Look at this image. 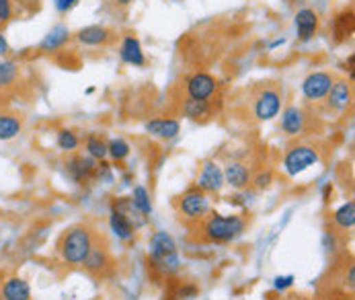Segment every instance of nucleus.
Listing matches in <instances>:
<instances>
[{"label":"nucleus","mask_w":355,"mask_h":300,"mask_svg":"<svg viewBox=\"0 0 355 300\" xmlns=\"http://www.w3.org/2000/svg\"><path fill=\"white\" fill-rule=\"evenodd\" d=\"M255 185H257V189H267L269 185H271V181H273V173L271 171H261L255 179H251Z\"/></svg>","instance_id":"obj_33"},{"label":"nucleus","mask_w":355,"mask_h":300,"mask_svg":"<svg viewBox=\"0 0 355 300\" xmlns=\"http://www.w3.org/2000/svg\"><path fill=\"white\" fill-rule=\"evenodd\" d=\"M130 144L124 140V138H113L109 144H107V154L113 159V161H124V159H128L130 157Z\"/></svg>","instance_id":"obj_28"},{"label":"nucleus","mask_w":355,"mask_h":300,"mask_svg":"<svg viewBox=\"0 0 355 300\" xmlns=\"http://www.w3.org/2000/svg\"><path fill=\"white\" fill-rule=\"evenodd\" d=\"M282 109V91L275 86H265L255 95L253 101V113L259 122H269L277 117Z\"/></svg>","instance_id":"obj_6"},{"label":"nucleus","mask_w":355,"mask_h":300,"mask_svg":"<svg viewBox=\"0 0 355 300\" xmlns=\"http://www.w3.org/2000/svg\"><path fill=\"white\" fill-rule=\"evenodd\" d=\"M115 2H119V4H124V6H128V4H132L134 0H115Z\"/></svg>","instance_id":"obj_40"},{"label":"nucleus","mask_w":355,"mask_h":300,"mask_svg":"<svg viewBox=\"0 0 355 300\" xmlns=\"http://www.w3.org/2000/svg\"><path fill=\"white\" fill-rule=\"evenodd\" d=\"M14 6H25L29 10H37L39 8V0H12Z\"/></svg>","instance_id":"obj_37"},{"label":"nucleus","mask_w":355,"mask_h":300,"mask_svg":"<svg viewBox=\"0 0 355 300\" xmlns=\"http://www.w3.org/2000/svg\"><path fill=\"white\" fill-rule=\"evenodd\" d=\"M82 268H84L87 274H91V276H95V278L105 276L107 272H111L113 259H111V253H109L107 245L101 243V241L97 239V243L93 245V249H91L89 255L84 257Z\"/></svg>","instance_id":"obj_7"},{"label":"nucleus","mask_w":355,"mask_h":300,"mask_svg":"<svg viewBox=\"0 0 355 300\" xmlns=\"http://www.w3.org/2000/svg\"><path fill=\"white\" fill-rule=\"evenodd\" d=\"M352 25H354V21H352V12H350V14L339 16V19H337V23H335V33H337V37L341 39V37H345L347 33H352Z\"/></svg>","instance_id":"obj_31"},{"label":"nucleus","mask_w":355,"mask_h":300,"mask_svg":"<svg viewBox=\"0 0 355 300\" xmlns=\"http://www.w3.org/2000/svg\"><path fill=\"white\" fill-rule=\"evenodd\" d=\"M19 78V64L8 58H0V89H8Z\"/></svg>","instance_id":"obj_25"},{"label":"nucleus","mask_w":355,"mask_h":300,"mask_svg":"<svg viewBox=\"0 0 355 300\" xmlns=\"http://www.w3.org/2000/svg\"><path fill=\"white\" fill-rule=\"evenodd\" d=\"M21 130H23V119L16 113L0 111V142L16 138Z\"/></svg>","instance_id":"obj_21"},{"label":"nucleus","mask_w":355,"mask_h":300,"mask_svg":"<svg viewBox=\"0 0 355 300\" xmlns=\"http://www.w3.org/2000/svg\"><path fill=\"white\" fill-rule=\"evenodd\" d=\"M109 227H111V233L119 239V241H132L134 235H136V227L130 222V218H126L124 214L111 210L109 214Z\"/></svg>","instance_id":"obj_19"},{"label":"nucleus","mask_w":355,"mask_h":300,"mask_svg":"<svg viewBox=\"0 0 355 300\" xmlns=\"http://www.w3.org/2000/svg\"><path fill=\"white\" fill-rule=\"evenodd\" d=\"M0 300H31V286L25 278L14 274L2 276L0 280Z\"/></svg>","instance_id":"obj_12"},{"label":"nucleus","mask_w":355,"mask_h":300,"mask_svg":"<svg viewBox=\"0 0 355 300\" xmlns=\"http://www.w3.org/2000/svg\"><path fill=\"white\" fill-rule=\"evenodd\" d=\"M95 177H97L99 181H105L107 185H109V183H113V173H111V167H109V165H105V163L97 165V173H95Z\"/></svg>","instance_id":"obj_34"},{"label":"nucleus","mask_w":355,"mask_h":300,"mask_svg":"<svg viewBox=\"0 0 355 300\" xmlns=\"http://www.w3.org/2000/svg\"><path fill=\"white\" fill-rule=\"evenodd\" d=\"M78 144H80V140H78V136L72 130H60V134H58V146L62 150L74 152L78 148Z\"/></svg>","instance_id":"obj_29"},{"label":"nucleus","mask_w":355,"mask_h":300,"mask_svg":"<svg viewBox=\"0 0 355 300\" xmlns=\"http://www.w3.org/2000/svg\"><path fill=\"white\" fill-rule=\"evenodd\" d=\"M224 173L216 161H205L197 175V187L205 194H218L224 187Z\"/></svg>","instance_id":"obj_11"},{"label":"nucleus","mask_w":355,"mask_h":300,"mask_svg":"<svg viewBox=\"0 0 355 300\" xmlns=\"http://www.w3.org/2000/svg\"><path fill=\"white\" fill-rule=\"evenodd\" d=\"M321 161V152L312 144H296L290 146L288 152L284 154V171L290 177H296L304 173L306 169L314 167Z\"/></svg>","instance_id":"obj_5"},{"label":"nucleus","mask_w":355,"mask_h":300,"mask_svg":"<svg viewBox=\"0 0 355 300\" xmlns=\"http://www.w3.org/2000/svg\"><path fill=\"white\" fill-rule=\"evenodd\" d=\"M306 128V113L298 105H290L282 113V130L288 136H300Z\"/></svg>","instance_id":"obj_15"},{"label":"nucleus","mask_w":355,"mask_h":300,"mask_svg":"<svg viewBox=\"0 0 355 300\" xmlns=\"http://www.w3.org/2000/svg\"><path fill=\"white\" fill-rule=\"evenodd\" d=\"M8 54V41H6V37L2 35V31H0V58H4Z\"/></svg>","instance_id":"obj_38"},{"label":"nucleus","mask_w":355,"mask_h":300,"mask_svg":"<svg viewBox=\"0 0 355 300\" xmlns=\"http://www.w3.org/2000/svg\"><path fill=\"white\" fill-rule=\"evenodd\" d=\"M14 16V2L12 0H0V27L10 23Z\"/></svg>","instance_id":"obj_32"},{"label":"nucleus","mask_w":355,"mask_h":300,"mask_svg":"<svg viewBox=\"0 0 355 300\" xmlns=\"http://www.w3.org/2000/svg\"><path fill=\"white\" fill-rule=\"evenodd\" d=\"M97 243V233L89 224H74L66 229L58 241V253L66 266H82L84 257Z\"/></svg>","instance_id":"obj_3"},{"label":"nucleus","mask_w":355,"mask_h":300,"mask_svg":"<svg viewBox=\"0 0 355 300\" xmlns=\"http://www.w3.org/2000/svg\"><path fill=\"white\" fill-rule=\"evenodd\" d=\"M345 284H347L350 288H354V284H355V268L354 266H350V274H347V278H345Z\"/></svg>","instance_id":"obj_39"},{"label":"nucleus","mask_w":355,"mask_h":300,"mask_svg":"<svg viewBox=\"0 0 355 300\" xmlns=\"http://www.w3.org/2000/svg\"><path fill=\"white\" fill-rule=\"evenodd\" d=\"M185 91L191 99H201L207 101L214 97V93L218 91V80L207 74V72H195L193 76L187 78L185 82Z\"/></svg>","instance_id":"obj_8"},{"label":"nucleus","mask_w":355,"mask_h":300,"mask_svg":"<svg viewBox=\"0 0 355 300\" xmlns=\"http://www.w3.org/2000/svg\"><path fill=\"white\" fill-rule=\"evenodd\" d=\"M177 212L181 218L189 220V222H199L201 218H205L211 212V204H209V194L201 192L197 185L187 189L185 194H181L175 202Z\"/></svg>","instance_id":"obj_4"},{"label":"nucleus","mask_w":355,"mask_h":300,"mask_svg":"<svg viewBox=\"0 0 355 300\" xmlns=\"http://www.w3.org/2000/svg\"><path fill=\"white\" fill-rule=\"evenodd\" d=\"M197 286H193V284H181L177 288H173L171 292H169V297L167 300H193L197 297Z\"/></svg>","instance_id":"obj_30"},{"label":"nucleus","mask_w":355,"mask_h":300,"mask_svg":"<svg viewBox=\"0 0 355 300\" xmlns=\"http://www.w3.org/2000/svg\"><path fill=\"white\" fill-rule=\"evenodd\" d=\"M327 105H329V109H333V111H345L350 105H352V99H354V95H352V84L347 82V80H337V82H333V86H331V91L327 93Z\"/></svg>","instance_id":"obj_14"},{"label":"nucleus","mask_w":355,"mask_h":300,"mask_svg":"<svg viewBox=\"0 0 355 300\" xmlns=\"http://www.w3.org/2000/svg\"><path fill=\"white\" fill-rule=\"evenodd\" d=\"M292 284H294V276H277L275 282H273V286H275L277 290H286V288H290Z\"/></svg>","instance_id":"obj_35"},{"label":"nucleus","mask_w":355,"mask_h":300,"mask_svg":"<svg viewBox=\"0 0 355 300\" xmlns=\"http://www.w3.org/2000/svg\"><path fill=\"white\" fill-rule=\"evenodd\" d=\"M68 39H70L68 27L58 25V27H54V29L45 35V39L41 41V49H43V51H56V49H60Z\"/></svg>","instance_id":"obj_24"},{"label":"nucleus","mask_w":355,"mask_h":300,"mask_svg":"<svg viewBox=\"0 0 355 300\" xmlns=\"http://www.w3.org/2000/svg\"><path fill=\"white\" fill-rule=\"evenodd\" d=\"M76 39L84 45H105L111 39V31L101 25H91V27L80 29L76 33Z\"/></svg>","instance_id":"obj_20"},{"label":"nucleus","mask_w":355,"mask_h":300,"mask_svg":"<svg viewBox=\"0 0 355 300\" xmlns=\"http://www.w3.org/2000/svg\"><path fill=\"white\" fill-rule=\"evenodd\" d=\"M333 224H335L339 231H343V233L354 231V227H355V204L354 202H347V204H343L341 208H337V210L333 212Z\"/></svg>","instance_id":"obj_23"},{"label":"nucleus","mask_w":355,"mask_h":300,"mask_svg":"<svg viewBox=\"0 0 355 300\" xmlns=\"http://www.w3.org/2000/svg\"><path fill=\"white\" fill-rule=\"evenodd\" d=\"M197 224H199L197 227L199 239L205 243H232L238 237H242V233L247 231V220L238 214L224 216L209 212Z\"/></svg>","instance_id":"obj_1"},{"label":"nucleus","mask_w":355,"mask_h":300,"mask_svg":"<svg viewBox=\"0 0 355 300\" xmlns=\"http://www.w3.org/2000/svg\"><path fill=\"white\" fill-rule=\"evenodd\" d=\"M97 161L89 154H74L66 161V171L70 175V179H74L76 183H89L95 173H97Z\"/></svg>","instance_id":"obj_10"},{"label":"nucleus","mask_w":355,"mask_h":300,"mask_svg":"<svg viewBox=\"0 0 355 300\" xmlns=\"http://www.w3.org/2000/svg\"><path fill=\"white\" fill-rule=\"evenodd\" d=\"M87 154L93 157L95 161H103L107 157V142L97 136V134H91L87 138Z\"/></svg>","instance_id":"obj_27"},{"label":"nucleus","mask_w":355,"mask_h":300,"mask_svg":"<svg viewBox=\"0 0 355 300\" xmlns=\"http://www.w3.org/2000/svg\"><path fill=\"white\" fill-rule=\"evenodd\" d=\"M335 78L329 72H312L302 80V95L308 101H321L331 91Z\"/></svg>","instance_id":"obj_9"},{"label":"nucleus","mask_w":355,"mask_h":300,"mask_svg":"<svg viewBox=\"0 0 355 300\" xmlns=\"http://www.w3.org/2000/svg\"><path fill=\"white\" fill-rule=\"evenodd\" d=\"M76 2H78V0H54V4H56V8H58L60 12H68Z\"/></svg>","instance_id":"obj_36"},{"label":"nucleus","mask_w":355,"mask_h":300,"mask_svg":"<svg viewBox=\"0 0 355 300\" xmlns=\"http://www.w3.org/2000/svg\"><path fill=\"white\" fill-rule=\"evenodd\" d=\"M183 113H185V117L199 122V119L209 117L211 105H209V101H201V99H191V97H187V99L183 101Z\"/></svg>","instance_id":"obj_22"},{"label":"nucleus","mask_w":355,"mask_h":300,"mask_svg":"<svg viewBox=\"0 0 355 300\" xmlns=\"http://www.w3.org/2000/svg\"><path fill=\"white\" fill-rule=\"evenodd\" d=\"M224 173V183H228L232 189H247L251 183V169L240 163V161H230L226 163V167L222 169Z\"/></svg>","instance_id":"obj_13"},{"label":"nucleus","mask_w":355,"mask_h":300,"mask_svg":"<svg viewBox=\"0 0 355 300\" xmlns=\"http://www.w3.org/2000/svg\"><path fill=\"white\" fill-rule=\"evenodd\" d=\"M132 204L136 206L138 212H142L144 216H148L152 212V204H150V194L144 185H136L132 192Z\"/></svg>","instance_id":"obj_26"},{"label":"nucleus","mask_w":355,"mask_h":300,"mask_svg":"<svg viewBox=\"0 0 355 300\" xmlns=\"http://www.w3.org/2000/svg\"><path fill=\"white\" fill-rule=\"evenodd\" d=\"M119 56L126 64H132V66H144L146 58H144V51H142V45L140 41L134 37V35H126L122 45H119Z\"/></svg>","instance_id":"obj_18"},{"label":"nucleus","mask_w":355,"mask_h":300,"mask_svg":"<svg viewBox=\"0 0 355 300\" xmlns=\"http://www.w3.org/2000/svg\"><path fill=\"white\" fill-rule=\"evenodd\" d=\"M148 266L161 278H171V276L179 274L181 257H179L177 243H175V239L169 233L157 231L150 237V243H148Z\"/></svg>","instance_id":"obj_2"},{"label":"nucleus","mask_w":355,"mask_h":300,"mask_svg":"<svg viewBox=\"0 0 355 300\" xmlns=\"http://www.w3.org/2000/svg\"><path fill=\"white\" fill-rule=\"evenodd\" d=\"M296 29L302 41L312 39V35L319 29V14L312 8H302L296 12Z\"/></svg>","instance_id":"obj_17"},{"label":"nucleus","mask_w":355,"mask_h":300,"mask_svg":"<svg viewBox=\"0 0 355 300\" xmlns=\"http://www.w3.org/2000/svg\"><path fill=\"white\" fill-rule=\"evenodd\" d=\"M146 132L154 138H161V140H173L177 138V134L181 132V124L173 117H157V119H150L146 122Z\"/></svg>","instance_id":"obj_16"}]
</instances>
